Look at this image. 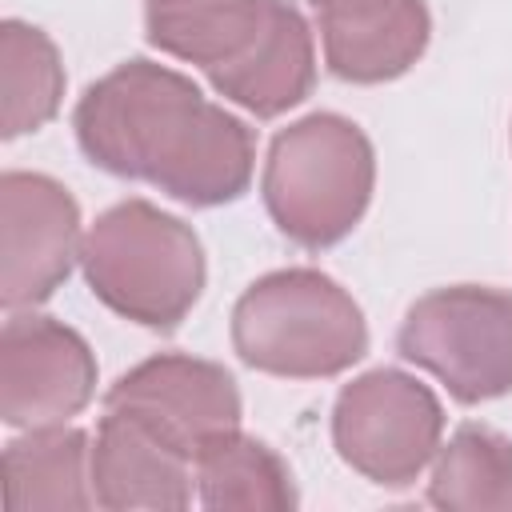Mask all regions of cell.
<instances>
[{
    "label": "cell",
    "instance_id": "obj_13",
    "mask_svg": "<svg viewBox=\"0 0 512 512\" xmlns=\"http://www.w3.org/2000/svg\"><path fill=\"white\" fill-rule=\"evenodd\" d=\"M92 448L80 428L44 424L4 448V500L12 512H80L92 496Z\"/></svg>",
    "mask_w": 512,
    "mask_h": 512
},
{
    "label": "cell",
    "instance_id": "obj_2",
    "mask_svg": "<svg viewBox=\"0 0 512 512\" xmlns=\"http://www.w3.org/2000/svg\"><path fill=\"white\" fill-rule=\"evenodd\" d=\"M80 268L116 316L172 332L204 292V248L192 224L148 200H120L84 232Z\"/></svg>",
    "mask_w": 512,
    "mask_h": 512
},
{
    "label": "cell",
    "instance_id": "obj_9",
    "mask_svg": "<svg viewBox=\"0 0 512 512\" xmlns=\"http://www.w3.org/2000/svg\"><path fill=\"white\" fill-rule=\"evenodd\" d=\"M104 408L136 412L188 456H196L204 440L240 428V388L232 372L184 352H160L128 368L104 392Z\"/></svg>",
    "mask_w": 512,
    "mask_h": 512
},
{
    "label": "cell",
    "instance_id": "obj_7",
    "mask_svg": "<svg viewBox=\"0 0 512 512\" xmlns=\"http://www.w3.org/2000/svg\"><path fill=\"white\" fill-rule=\"evenodd\" d=\"M80 208L44 176L8 168L0 176V304L24 312L44 304L80 260Z\"/></svg>",
    "mask_w": 512,
    "mask_h": 512
},
{
    "label": "cell",
    "instance_id": "obj_8",
    "mask_svg": "<svg viewBox=\"0 0 512 512\" xmlns=\"http://www.w3.org/2000/svg\"><path fill=\"white\" fill-rule=\"evenodd\" d=\"M96 396L88 340L36 312H12L0 332V420L8 428L64 424Z\"/></svg>",
    "mask_w": 512,
    "mask_h": 512
},
{
    "label": "cell",
    "instance_id": "obj_5",
    "mask_svg": "<svg viewBox=\"0 0 512 512\" xmlns=\"http://www.w3.org/2000/svg\"><path fill=\"white\" fill-rule=\"evenodd\" d=\"M408 364L432 372L452 400L484 404L512 392V292L452 284L424 292L396 332Z\"/></svg>",
    "mask_w": 512,
    "mask_h": 512
},
{
    "label": "cell",
    "instance_id": "obj_17",
    "mask_svg": "<svg viewBox=\"0 0 512 512\" xmlns=\"http://www.w3.org/2000/svg\"><path fill=\"white\" fill-rule=\"evenodd\" d=\"M0 136L16 140L24 132H40L56 112L64 96V64L48 32L24 20L0 24Z\"/></svg>",
    "mask_w": 512,
    "mask_h": 512
},
{
    "label": "cell",
    "instance_id": "obj_16",
    "mask_svg": "<svg viewBox=\"0 0 512 512\" xmlns=\"http://www.w3.org/2000/svg\"><path fill=\"white\" fill-rule=\"evenodd\" d=\"M428 504L444 512H512V440L488 424H464L440 444Z\"/></svg>",
    "mask_w": 512,
    "mask_h": 512
},
{
    "label": "cell",
    "instance_id": "obj_6",
    "mask_svg": "<svg viewBox=\"0 0 512 512\" xmlns=\"http://www.w3.org/2000/svg\"><path fill=\"white\" fill-rule=\"evenodd\" d=\"M444 408L428 384L400 368H372L340 388L332 444L340 460L380 488H408L436 460Z\"/></svg>",
    "mask_w": 512,
    "mask_h": 512
},
{
    "label": "cell",
    "instance_id": "obj_12",
    "mask_svg": "<svg viewBox=\"0 0 512 512\" xmlns=\"http://www.w3.org/2000/svg\"><path fill=\"white\" fill-rule=\"evenodd\" d=\"M272 12L276 0H144V36L216 80L256 52Z\"/></svg>",
    "mask_w": 512,
    "mask_h": 512
},
{
    "label": "cell",
    "instance_id": "obj_11",
    "mask_svg": "<svg viewBox=\"0 0 512 512\" xmlns=\"http://www.w3.org/2000/svg\"><path fill=\"white\" fill-rule=\"evenodd\" d=\"M320 20L324 64L348 84L404 76L428 48L432 16L424 0H308Z\"/></svg>",
    "mask_w": 512,
    "mask_h": 512
},
{
    "label": "cell",
    "instance_id": "obj_4",
    "mask_svg": "<svg viewBox=\"0 0 512 512\" xmlns=\"http://www.w3.org/2000/svg\"><path fill=\"white\" fill-rule=\"evenodd\" d=\"M376 152L364 128L340 112H312L272 136L264 160V208L300 248L340 244L368 212Z\"/></svg>",
    "mask_w": 512,
    "mask_h": 512
},
{
    "label": "cell",
    "instance_id": "obj_15",
    "mask_svg": "<svg viewBox=\"0 0 512 512\" xmlns=\"http://www.w3.org/2000/svg\"><path fill=\"white\" fill-rule=\"evenodd\" d=\"M196 496L204 508L228 512H288L296 508V484L288 464L256 436H244L240 428L220 432L204 440L192 456Z\"/></svg>",
    "mask_w": 512,
    "mask_h": 512
},
{
    "label": "cell",
    "instance_id": "obj_14",
    "mask_svg": "<svg viewBox=\"0 0 512 512\" xmlns=\"http://www.w3.org/2000/svg\"><path fill=\"white\" fill-rule=\"evenodd\" d=\"M316 84V48H312V32L308 20L300 16L296 4L276 0L272 24L264 32V40L256 44V52L236 64L232 72L216 76L212 88L220 96H228L232 104L248 108L260 120H272L288 108H296Z\"/></svg>",
    "mask_w": 512,
    "mask_h": 512
},
{
    "label": "cell",
    "instance_id": "obj_10",
    "mask_svg": "<svg viewBox=\"0 0 512 512\" xmlns=\"http://www.w3.org/2000/svg\"><path fill=\"white\" fill-rule=\"evenodd\" d=\"M88 472L96 504L112 512H176L192 504V456L124 408H104Z\"/></svg>",
    "mask_w": 512,
    "mask_h": 512
},
{
    "label": "cell",
    "instance_id": "obj_3",
    "mask_svg": "<svg viewBox=\"0 0 512 512\" xmlns=\"http://www.w3.org/2000/svg\"><path fill=\"white\" fill-rule=\"evenodd\" d=\"M236 356L268 376L324 380L368 352V324L348 288L320 268H280L244 288L232 308Z\"/></svg>",
    "mask_w": 512,
    "mask_h": 512
},
{
    "label": "cell",
    "instance_id": "obj_1",
    "mask_svg": "<svg viewBox=\"0 0 512 512\" xmlns=\"http://www.w3.org/2000/svg\"><path fill=\"white\" fill-rule=\"evenodd\" d=\"M72 128L96 168L144 180L192 208L232 204L252 184V128L168 64L140 56L116 64L84 88Z\"/></svg>",
    "mask_w": 512,
    "mask_h": 512
}]
</instances>
